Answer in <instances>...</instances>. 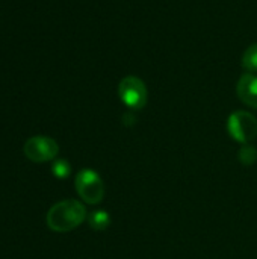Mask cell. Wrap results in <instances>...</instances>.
Listing matches in <instances>:
<instances>
[{"label": "cell", "mask_w": 257, "mask_h": 259, "mask_svg": "<svg viewBox=\"0 0 257 259\" xmlns=\"http://www.w3.org/2000/svg\"><path fill=\"white\" fill-rule=\"evenodd\" d=\"M86 219L85 206L73 199L53 205L47 212V226L55 232H70L79 228Z\"/></svg>", "instance_id": "6da1fadb"}, {"label": "cell", "mask_w": 257, "mask_h": 259, "mask_svg": "<svg viewBox=\"0 0 257 259\" xmlns=\"http://www.w3.org/2000/svg\"><path fill=\"white\" fill-rule=\"evenodd\" d=\"M76 191L80 196V199L89 205H97L103 200L105 196V185L97 171L91 168H85L77 173L74 179Z\"/></svg>", "instance_id": "7a4b0ae2"}, {"label": "cell", "mask_w": 257, "mask_h": 259, "mask_svg": "<svg viewBox=\"0 0 257 259\" xmlns=\"http://www.w3.org/2000/svg\"><path fill=\"white\" fill-rule=\"evenodd\" d=\"M229 135L242 144H250L257 137L256 117L247 111H236L227 120Z\"/></svg>", "instance_id": "3957f363"}, {"label": "cell", "mask_w": 257, "mask_h": 259, "mask_svg": "<svg viewBox=\"0 0 257 259\" xmlns=\"http://www.w3.org/2000/svg\"><path fill=\"white\" fill-rule=\"evenodd\" d=\"M118 96L127 108L139 111L145 106L148 93L145 83L139 77L126 76L118 85Z\"/></svg>", "instance_id": "277c9868"}, {"label": "cell", "mask_w": 257, "mask_h": 259, "mask_svg": "<svg viewBox=\"0 0 257 259\" xmlns=\"http://www.w3.org/2000/svg\"><path fill=\"white\" fill-rule=\"evenodd\" d=\"M24 155L32 162H47L53 161L59 152L58 143L50 137H32L24 144Z\"/></svg>", "instance_id": "5b68a950"}, {"label": "cell", "mask_w": 257, "mask_h": 259, "mask_svg": "<svg viewBox=\"0 0 257 259\" xmlns=\"http://www.w3.org/2000/svg\"><path fill=\"white\" fill-rule=\"evenodd\" d=\"M236 93L245 105L257 109V74L244 73L238 80Z\"/></svg>", "instance_id": "8992f818"}, {"label": "cell", "mask_w": 257, "mask_h": 259, "mask_svg": "<svg viewBox=\"0 0 257 259\" xmlns=\"http://www.w3.org/2000/svg\"><path fill=\"white\" fill-rule=\"evenodd\" d=\"M88 223L94 231H105L111 226V215L105 209H97L88 215Z\"/></svg>", "instance_id": "52a82bcc"}, {"label": "cell", "mask_w": 257, "mask_h": 259, "mask_svg": "<svg viewBox=\"0 0 257 259\" xmlns=\"http://www.w3.org/2000/svg\"><path fill=\"white\" fill-rule=\"evenodd\" d=\"M242 67L248 73H257V44H251L242 55Z\"/></svg>", "instance_id": "ba28073f"}, {"label": "cell", "mask_w": 257, "mask_h": 259, "mask_svg": "<svg viewBox=\"0 0 257 259\" xmlns=\"http://www.w3.org/2000/svg\"><path fill=\"white\" fill-rule=\"evenodd\" d=\"M52 173L58 179H67L71 173V167L67 159H56L52 164Z\"/></svg>", "instance_id": "9c48e42d"}, {"label": "cell", "mask_w": 257, "mask_h": 259, "mask_svg": "<svg viewBox=\"0 0 257 259\" xmlns=\"http://www.w3.org/2000/svg\"><path fill=\"white\" fill-rule=\"evenodd\" d=\"M239 161L244 165H253L257 161V149L251 144H244L239 150Z\"/></svg>", "instance_id": "30bf717a"}]
</instances>
